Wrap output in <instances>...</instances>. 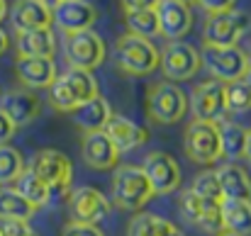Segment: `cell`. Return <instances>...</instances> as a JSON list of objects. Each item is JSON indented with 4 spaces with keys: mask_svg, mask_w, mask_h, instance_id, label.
Segmentation results:
<instances>
[{
    "mask_svg": "<svg viewBox=\"0 0 251 236\" xmlns=\"http://www.w3.org/2000/svg\"><path fill=\"white\" fill-rule=\"evenodd\" d=\"M154 197L151 183L142 165H117L110 183V202L125 212H139Z\"/></svg>",
    "mask_w": 251,
    "mask_h": 236,
    "instance_id": "cell-1",
    "label": "cell"
},
{
    "mask_svg": "<svg viewBox=\"0 0 251 236\" xmlns=\"http://www.w3.org/2000/svg\"><path fill=\"white\" fill-rule=\"evenodd\" d=\"M93 97H98V80L93 76V71L69 69L49 88V102L59 112H74L78 105Z\"/></svg>",
    "mask_w": 251,
    "mask_h": 236,
    "instance_id": "cell-2",
    "label": "cell"
},
{
    "mask_svg": "<svg viewBox=\"0 0 251 236\" xmlns=\"http://www.w3.org/2000/svg\"><path fill=\"white\" fill-rule=\"evenodd\" d=\"M159 49L151 39H142L134 34H125L115 44V64L127 76H149L159 69Z\"/></svg>",
    "mask_w": 251,
    "mask_h": 236,
    "instance_id": "cell-3",
    "label": "cell"
},
{
    "mask_svg": "<svg viewBox=\"0 0 251 236\" xmlns=\"http://www.w3.org/2000/svg\"><path fill=\"white\" fill-rule=\"evenodd\" d=\"M183 151L198 165H212L222 158L220 122H198L193 119L183 137Z\"/></svg>",
    "mask_w": 251,
    "mask_h": 236,
    "instance_id": "cell-4",
    "label": "cell"
},
{
    "mask_svg": "<svg viewBox=\"0 0 251 236\" xmlns=\"http://www.w3.org/2000/svg\"><path fill=\"white\" fill-rule=\"evenodd\" d=\"M200 61H202L205 71L220 83L242 80L249 71L247 51H242L239 47H210V44H205L200 51Z\"/></svg>",
    "mask_w": 251,
    "mask_h": 236,
    "instance_id": "cell-5",
    "label": "cell"
},
{
    "mask_svg": "<svg viewBox=\"0 0 251 236\" xmlns=\"http://www.w3.org/2000/svg\"><path fill=\"white\" fill-rule=\"evenodd\" d=\"M147 112L159 124H176L188 112V95L176 83L161 80V83H156V85L149 88Z\"/></svg>",
    "mask_w": 251,
    "mask_h": 236,
    "instance_id": "cell-6",
    "label": "cell"
},
{
    "mask_svg": "<svg viewBox=\"0 0 251 236\" xmlns=\"http://www.w3.org/2000/svg\"><path fill=\"white\" fill-rule=\"evenodd\" d=\"M251 17L244 10H227L210 15L202 27V39L210 47H237L239 39L249 32Z\"/></svg>",
    "mask_w": 251,
    "mask_h": 236,
    "instance_id": "cell-7",
    "label": "cell"
},
{
    "mask_svg": "<svg viewBox=\"0 0 251 236\" xmlns=\"http://www.w3.org/2000/svg\"><path fill=\"white\" fill-rule=\"evenodd\" d=\"M29 168L49 185L51 195H66L71 192V178H74V165L66 154L56 149H42L29 161Z\"/></svg>",
    "mask_w": 251,
    "mask_h": 236,
    "instance_id": "cell-8",
    "label": "cell"
},
{
    "mask_svg": "<svg viewBox=\"0 0 251 236\" xmlns=\"http://www.w3.org/2000/svg\"><path fill=\"white\" fill-rule=\"evenodd\" d=\"M64 56L71 69L93 71L105 61L107 49H105V42L100 34H95L93 29H85V32H76V34H66Z\"/></svg>",
    "mask_w": 251,
    "mask_h": 236,
    "instance_id": "cell-9",
    "label": "cell"
},
{
    "mask_svg": "<svg viewBox=\"0 0 251 236\" xmlns=\"http://www.w3.org/2000/svg\"><path fill=\"white\" fill-rule=\"evenodd\" d=\"M159 66L164 71L166 80L176 83V80H190L202 66L200 61V51L188 44V42H168L166 47L159 51Z\"/></svg>",
    "mask_w": 251,
    "mask_h": 236,
    "instance_id": "cell-10",
    "label": "cell"
},
{
    "mask_svg": "<svg viewBox=\"0 0 251 236\" xmlns=\"http://www.w3.org/2000/svg\"><path fill=\"white\" fill-rule=\"evenodd\" d=\"M190 112L198 122H220L227 115L225 102V83L210 78L205 83H198L190 93Z\"/></svg>",
    "mask_w": 251,
    "mask_h": 236,
    "instance_id": "cell-11",
    "label": "cell"
},
{
    "mask_svg": "<svg viewBox=\"0 0 251 236\" xmlns=\"http://www.w3.org/2000/svg\"><path fill=\"white\" fill-rule=\"evenodd\" d=\"M69 210H71V219L74 222L98 224V222H102V219L110 217L112 202L98 188L81 185V188L71 190V195H69Z\"/></svg>",
    "mask_w": 251,
    "mask_h": 236,
    "instance_id": "cell-12",
    "label": "cell"
},
{
    "mask_svg": "<svg viewBox=\"0 0 251 236\" xmlns=\"http://www.w3.org/2000/svg\"><path fill=\"white\" fill-rule=\"evenodd\" d=\"M142 170L147 173L154 195H171V192H176L180 188V180H183L180 165L166 151H151L149 156L144 158Z\"/></svg>",
    "mask_w": 251,
    "mask_h": 236,
    "instance_id": "cell-13",
    "label": "cell"
},
{
    "mask_svg": "<svg viewBox=\"0 0 251 236\" xmlns=\"http://www.w3.org/2000/svg\"><path fill=\"white\" fill-rule=\"evenodd\" d=\"M0 110L5 112V117L15 124V127H27L32 124L39 112H42V102L34 95V90L27 88H12L5 95H0Z\"/></svg>",
    "mask_w": 251,
    "mask_h": 236,
    "instance_id": "cell-14",
    "label": "cell"
},
{
    "mask_svg": "<svg viewBox=\"0 0 251 236\" xmlns=\"http://www.w3.org/2000/svg\"><path fill=\"white\" fill-rule=\"evenodd\" d=\"M54 24L66 32V34H76L93 29L95 20H98V10L88 2V0H61L54 10H51Z\"/></svg>",
    "mask_w": 251,
    "mask_h": 236,
    "instance_id": "cell-15",
    "label": "cell"
},
{
    "mask_svg": "<svg viewBox=\"0 0 251 236\" xmlns=\"http://www.w3.org/2000/svg\"><path fill=\"white\" fill-rule=\"evenodd\" d=\"M15 73L20 83L27 90H42V88H51L54 80L59 78L56 71V61L47 59V56H17L15 61Z\"/></svg>",
    "mask_w": 251,
    "mask_h": 236,
    "instance_id": "cell-16",
    "label": "cell"
},
{
    "mask_svg": "<svg viewBox=\"0 0 251 236\" xmlns=\"http://www.w3.org/2000/svg\"><path fill=\"white\" fill-rule=\"evenodd\" d=\"M156 17L159 29L168 42H180L193 27V10L180 0H159Z\"/></svg>",
    "mask_w": 251,
    "mask_h": 236,
    "instance_id": "cell-17",
    "label": "cell"
},
{
    "mask_svg": "<svg viewBox=\"0 0 251 236\" xmlns=\"http://www.w3.org/2000/svg\"><path fill=\"white\" fill-rule=\"evenodd\" d=\"M81 156L93 170H112L120 161V151L105 132H85L81 139Z\"/></svg>",
    "mask_w": 251,
    "mask_h": 236,
    "instance_id": "cell-18",
    "label": "cell"
},
{
    "mask_svg": "<svg viewBox=\"0 0 251 236\" xmlns=\"http://www.w3.org/2000/svg\"><path fill=\"white\" fill-rule=\"evenodd\" d=\"M102 132L110 137V142L117 146L120 154L134 151V149L144 146L147 139H149V132L144 127H139L137 122H132V119L122 117V115H115V112H112V117H110V122L105 124Z\"/></svg>",
    "mask_w": 251,
    "mask_h": 236,
    "instance_id": "cell-19",
    "label": "cell"
},
{
    "mask_svg": "<svg viewBox=\"0 0 251 236\" xmlns=\"http://www.w3.org/2000/svg\"><path fill=\"white\" fill-rule=\"evenodd\" d=\"M10 22L17 32H29V29L51 27L54 17L42 0H17L10 10Z\"/></svg>",
    "mask_w": 251,
    "mask_h": 236,
    "instance_id": "cell-20",
    "label": "cell"
},
{
    "mask_svg": "<svg viewBox=\"0 0 251 236\" xmlns=\"http://www.w3.org/2000/svg\"><path fill=\"white\" fill-rule=\"evenodd\" d=\"M217 178L222 200H251V175L239 163H225L222 168H217Z\"/></svg>",
    "mask_w": 251,
    "mask_h": 236,
    "instance_id": "cell-21",
    "label": "cell"
},
{
    "mask_svg": "<svg viewBox=\"0 0 251 236\" xmlns=\"http://www.w3.org/2000/svg\"><path fill=\"white\" fill-rule=\"evenodd\" d=\"M71 117H74V124L81 129V132H102L105 129V124L110 122V117H112V110H110V105H107V100L105 97H93V100H85L83 105H78L74 112H71Z\"/></svg>",
    "mask_w": 251,
    "mask_h": 236,
    "instance_id": "cell-22",
    "label": "cell"
},
{
    "mask_svg": "<svg viewBox=\"0 0 251 236\" xmlns=\"http://www.w3.org/2000/svg\"><path fill=\"white\" fill-rule=\"evenodd\" d=\"M15 47H17L20 56H47V59H54V54H56V37H54L51 27L17 32Z\"/></svg>",
    "mask_w": 251,
    "mask_h": 236,
    "instance_id": "cell-23",
    "label": "cell"
},
{
    "mask_svg": "<svg viewBox=\"0 0 251 236\" xmlns=\"http://www.w3.org/2000/svg\"><path fill=\"white\" fill-rule=\"evenodd\" d=\"M15 190L32 205V207H44L49 200H51V190H49V185L32 170V168H25L20 175H17V180H15Z\"/></svg>",
    "mask_w": 251,
    "mask_h": 236,
    "instance_id": "cell-24",
    "label": "cell"
},
{
    "mask_svg": "<svg viewBox=\"0 0 251 236\" xmlns=\"http://www.w3.org/2000/svg\"><path fill=\"white\" fill-rule=\"evenodd\" d=\"M222 222L227 232L251 234V200H222Z\"/></svg>",
    "mask_w": 251,
    "mask_h": 236,
    "instance_id": "cell-25",
    "label": "cell"
},
{
    "mask_svg": "<svg viewBox=\"0 0 251 236\" xmlns=\"http://www.w3.org/2000/svg\"><path fill=\"white\" fill-rule=\"evenodd\" d=\"M127 236H183L178 232V227L164 219L159 214H137L129 227H127Z\"/></svg>",
    "mask_w": 251,
    "mask_h": 236,
    "instance_id": "cell-26",
    "label": "cell"
},
{
    "mask_svg": "<svg viewBox=\"0 0 251 236\" xmlns=\"http://www.w3.org/2000/svg\"><path fill=\"white\" fill-rule=\"evenodd\" d=\"M37 207H32L15 188H0V217L2 219H20L29 222Z\"/></svg>",
    "mask_w": 251,
    "mask_h": 236,
    "instance_id": "cell-27",
    "label": "cell"
},
{
    "mask_svg": "<svg viewBox=\"0 0 251 236\" xmlns=\"http://www.w3.org/2000/svg\"><path fill=\"white\" fill-rule=\"evenodd\" d=\"M125 24H127V34H134V37H142V39H151V37L161 34V29H159V17H156V7H154V10L125 12Z\"/></svg>",
    "mask_w": 251,
    "mask_h": 236,
    "instance_id": "cell-28",
    "label": "cell"
},
{
    "mask_svg": "<svg viewBox=\"0 0 251 236\" xmlns=\"http://www.w3.org/2000/svg\"><path fill=\"white\" fill-rule=\"evenodd\" d=\"M220 139H222V156L232 158H244L247 149V129L237 122H225L220 124Z\"/></svg>",
    "mask_w": 251,
    "mask_h": 236,
    "instance_id": "cell-29",
    "label": "cell"
},
{
    "mask_svg": "<svg viewBox=\"0 0 251 236\" xmlns=\"http://www.w3.org/2000/svg\"><path fill=\"white\" fill-rule=\"evenodd\" d=\"M225 102H227V115H244L251 110V88L242 80L225 83Z\"/></svg>",
    "mask_w": 251,
    "mask_h": 236,
    "instance_id": "cell-30",
    "label": "cell"
},
{
    "mask_svg": "<svg viewBox=\"0 0 251 236\" xmlns=\"http://www.w3.org/2000/svg\"><path fill=\"white\" fill-rule=\"evenodd\" d=\"M25 170V161L22 154L10 146V144H2L0 146V185H7V183H15L17 175Z\"/></svg>",
    "mask_w": 251,
    "mask_h": 236,
    "instance_id": "cell-31",
    "label": "cell"
},
{
    "mask_svg": "<svg viewBox=\"0 0 251 236\" xmlns=\"http://www.w3.org/2000/svg\"><path fill=\"white\" fill-rule=\"evenodd\" d=\"M195 227H198L200 232H205V234H215V236L220 234V232H225V222H222V202H217V200H205L202 212H200Z\"/></svg>",
    "mask_w": 251,
    "mask_h": 236,
    "instance_id": "cell-32",
    "label": "cell"
},
{
    "mask_svg": "<svg viewBox=\"0 0 251 236\" xmlns=\"http://www.w3.org/2000/svg\"><path fill=\"white\" fill-rule=\"evenodd\" d=\"M190 190L198 197H202V200H217V202H222V190H220L217 170H202L200 175H195Z\"/></svg>",
    "mask_w": 251,
    "mask_h": 236,
    "instance_id": "cell-33",
    "label": "cell"
},
{
    "mask_svg": "<svg viewBox=\"0 0 251 236\" xmlns=\"http://www.w3.org/2000/svg\"><path fill=\"white\" fill-rule=\"evenodd\" d=\"M61 236H105V234H102V229L98 224H83V222H74L71 219L64 227Z\"/></svg>",
    "mask_w": 251,
    "mask_h": 236,
    "instance_id": "cell-34",
    "label": "cell"
},
{
    "mask_svg": "<svg viewBox=\"0 0 251 236\" xmlns=\"http://www.w3.org/2000/svg\"><path fill=\"white\" fill-rule=\"evenodd\" d=\"M0 236H34L27 222L20 219H2L0 217Z\"/></svg>",
    "mask_w": 251,
    "mask_h": 236,
    "instance_id": "cell-35",
    "label": "cell"
},
{
    "mask_svg": "<svg viewBox=\"0 0 251 236\" xmlns=\"http://www.w3.org/2000/svg\"><path fill=\"white\" fill-rule=\"evenodd\" d=\"M207 15H217V12H227V10H234L237 0H195Z\"/></svg>",
    "mask_w": 251,
    "mask_h": 236,
    "instance_id": "cell-36",
    "label": "cell"
},
{
    "mask_svg": "<svg viewBox=\"0 0 251 236\" xmlns=\"http://www.w3.org/2000/svg\"><path fill=\"white\" fill-rule=\"evenodd\" d=\"M125 12H134V10H154L159 5V0H120Z\"/></svg>",
    "mask_w": 251,
    "mask_h": 236,
    "instance_id": "cell-37",
    "label": "cell"
},
{
    "mask_svg": "<svg viewBox=\"0 0 251 236\" xmlns=\"http://www.w3.org/2000/svg\"><path fill=\"white\" fill-rule=\"evenodd\" d=\"M15 129H17V127H15V124L5 117V112L0 110V146H2V144H7V142L15 137Z\"/></svg>",
    "mask_w": 251,
    "mask_h": 236,
    "instance_id": "cell-38",
    "label": "cell"
},
{
    "mask_svg": "<svg viewBox=\"0 0 251 236\" xmlns=\"http://www.w3.org/2000/svg\"><path fill=\"white\" fill-rule=\"evenodd\" d=\"M7 47H10V39H7V34H5V29H0V56L7 51Z\"/></svg>",
    "mask_w": 251,
    "mask_h": 236,
    "instance_id": "cell-39",
    "label": "cell"
},
{
    "mask_svg": "<svg viewBox=\"0 0 251 236\" xmlns=\"http://www.w3.org/2000/svg\"><path fill=\"white\" fill-rule=\"evenodd\" d=\"M244 158L251 163V129H247V149H244Z\"/></svg>",
    "mask_w": 251,
    "mask_h": 236,
    "instance_id": "cell-40",
    "label": "cell"
},
{
    "mask_svg": "<svg viewBox=\"0 0 251 236\" xmlns=\"http://www.w3.org/2000/svg\"><path fill=\"white\" fill-rule=\"evenodd\" d=\"M5 15H7V2H5V0H0V22L5 20Z\"/></svg>",
    "mask_w": 251,
    "mask_h": 236,
    "instance_id": "cell-41",
    "label": "cell"
},
{
    "mask_svg": "<svg viewBox=\"0 0 251 236\" xmlns=\"http://www.w3.org/2000/svg\"><path fill=\"white\" fill-rule=\"evenodd\" d=\"M244 83H247V85H249V88H251V69H249V71H247V76H244Z\"/></svg>",
    "mask_w": 251,
    "mask_h": 236,
    "instance_id": "cell-42",
    "label": "cell"
},
{
    "mask_svg": "<svg viewBox=\"0 0 251 236\" xmlns=\"http://www.w3.org/2000/svg\"><path fill=\"white\" fill-rule=\"evenodd\" d=\"M217 236H239V234H234V232H227V229H225V232H220Z\"/></svg>",
    "mask_w": 251,
    "mask_h": 236,
    "instance_id": "cell-43",
    "label": "cell"
},
{
    "mask_svg": "<svg viewBox=\"0 0 251 236\" xmlns=\"http://www.w3.org/2000/svg\"><path fill=\"white\" fill-rule=\"evenodd\" d=\"M247 61H249V69H251V44H249V51H247Z\"/></svg>",
    "mask_w": 251,
    "mask_h": 236,
    "instance_id": "cell-44",
    "label": "cell"
},
{
    "mask_svg": "<svg viewBox=\"0 0 251 236\" xmlns=\"http://www.w3.org/2000/svg\"><path fill=\"white\" fill-rule=\"evenodd\" d=\"M180 2H185V5H190V2H195V0H180Z\"/></svg>",
    "mask_w": 251,
    "mask_h": 236,
    "instance_id": "cell-45",
    "label": "cell"
},
{
    "mask_svg": "<svg viewBox=\"0 0 251 236\" xmlns=\"http://www.w3.org/2000/svg\"><path fill=\"white\" fill-rule=\"evenodd\" d=\"M59 2H61V0H59Z\"/></svg>",
    "mask_w": 251,
    "mask_h": 236,
    "instance_id": "cell-46",
    "label": "cell"
}]
</instances>
